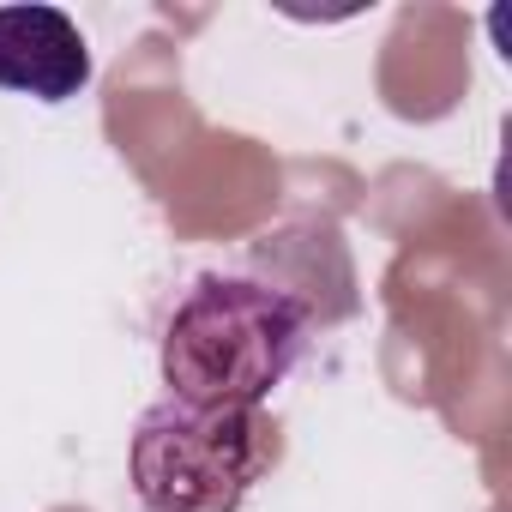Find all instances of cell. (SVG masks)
Wrapping results in <instances>:
<instances>
[{
    "label": "cell",
    "mask_w": 512,
    "mask_h": 512,
    "mask_svg": "<svg viewBox=\"0 0 512 512\" xmlns=\"http://www.w3.org/2000/svg\"><path fill=\"white\" fill-rule=\"evenodd\" d=\"M308 308L260 278H199L163 332V386L199 410L266 404L308 356Z\"/></svg>",
    "instance_id": "6da1fadb"
},
{
    "label": "cell",
    "mask_w": 512,
    "mask_h": 512,
    "mask_svg": "<svg viewBox=\"0 0 512 512\" xmlns=\"http://www.w3.org/2000/svg\"><path fill=\"white\" fill-rule=\"evenodd\" d=\"M284 434L266 404L199 410L163 398L133 428V494L145 512H241V500L278 464Z\"/></svg>",
    "instance_id": "7a4b0ae2"
},
{
    "label": "cell",
    "mask_w": 512,
    "mask_h": 512,
    "mask_svg": "<svg viewBox=\"0 0 512 512\" xmlns=\"http://www.w3.org/2000/svg\"><path fill=\"white\" fill-rule=\"evenodd\" d=\"M91 85V43L61 7H0V91L67 103Z\"/></svg>",
    "instance_id": "3957f363"
}]
</instances>
